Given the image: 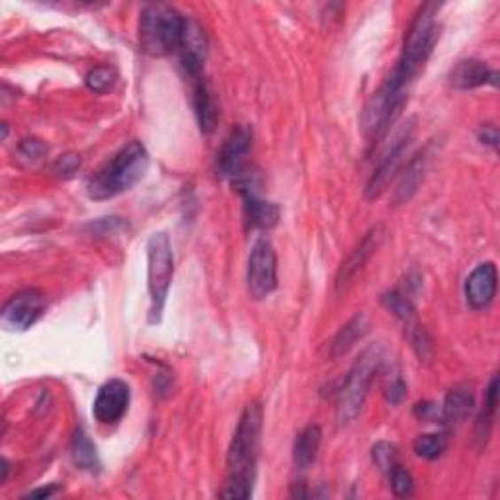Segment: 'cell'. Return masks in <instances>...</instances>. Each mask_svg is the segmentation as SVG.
<instances>
[{"label": "cell", "mask_w": 500, "mask_h": 500, "mask_svg": "<svg viewBox=\"0 0 500 500\" xmlns=\"http://www.w3.org/2000/svg\"><path fill=\"white\" fill-rule=\"evenodd\" d=\"M438 8V4L432 3L425 4L417 14L415 22L410 24L405 47H402L395 69L379 86V90L371 96L363 110L362 128L365 137L379 139L381 136H386L389 123L395 121L402 104L407 100L405 90L409 89V84L426 66V61L440 40V26L436 22Z\"/></svg>", "instance_id": "1"}, {"label": "cell", "mask_w": 500, "mask_h": 500, "mask_svg": "<svg viewBox=\"0 0 500 500\" xmlns=\"http://www.w3.org/2000/svg\"><path fill=\"white\" fill-rule=\"evenodd\" d=\"M262 434V409L258 402L248 405L238 418L237 430L227 451V479L221 496L250 498L256 480L258 448Z\"/></svg>", "instance_id": "2"}, {"label": "cell", "mask_w": 500, "mask_h": 500, "mask_svg": "<svg viewBox=\"0 0 500 500\" xmlns=\"http://www.w3.org/2000/svg\"><path fill=\"white\" fill-rule=\"evenodd\" d=\"M149 168V152L141 141L121 147L105 165L90 176L86 190L92 199H110L131 190Z\"/></svg>", "instance_id": "3"}, {"label": "cell", "mask_w": 500, "mask_h": 500, "mask_svg": "<svg viewBox=\"0 0 500 500\" xmlns=\"http://www.w3.org/2000/svg\"><path fill=\"white\" fill-rule=\"evenodd\" d=\"M186 18L165 3L147 4L139 18L141 50L152 57H165L180 50Z\"/></svg>", "instance_id": "4"}, {"label": "cell", "mask_w": 500, "mask_h": 500, "mask_svg": "<svg viewBox=\"0 0 500 500\" xmlns=\"http://www.w3.org/2000/svg\"><path fill=\"white\" fill-rule=\"evenodd\" d=\"M381 360L383 355L379 346H370L368 350L362 352L358 362L352 365L350 373L344 378L342 387L339 389V402H336V420L340 426H348L360 415Z\"/></svg>", "instance_id": "5"}, {"label": "cell", "mask_w": 500, "mask_h": 500, "mask_svg": "<svg viewBox=\"0 0 500 500\" xmlns=\"http://www.w3.org/2000/svg\"><path fill=\"white\" fill-rule=\"evenodd\" d=\"M147 274H149V295L151 311L149 323L157 324L165 311L168 290L175 276V253L167 233L151 235L147 243Z\"/></svg>", "instance_id": "6"}, {"label": "cell", "mask_w": 500, "mask_h": 500, "mask_svg": "<svg viewBox=\"0 0 500 500\" xmlns=\"http://www.w3.org/2000/svg\"><path fill=\"white\" fill-rule=\"evenodd\" d=\"M248 292L254 300H264L277 287V256L270 240H256L248 256L246 268Z\"/></svg>", "instance_id": "7"}, {"label": "cell", "mask_w": 500, "mask_h": 500, "mask_svg": "<svg viewBox=\"0 0 500 500\" xmlns=\"http://www.w3.org/2000/svg\"><path fill=\"white\" fill-rule=\"evenodd\" d=\"M412 133H415V128H412V121L402 128L399 136L393 141V145L387 149L386 155L381 157L378 168L371 175L368 186H365V198L368 199H378L383 191L387 190L389 182L393 180V176L397 175L401 168V162L405 159L407 151L412 143Z\"/></svg>", "instance_id": "8"}, {"label": "cell", "mask_w": 500, "mask_h": 500, "mask_svg": "<svg viewBox=\"0 0 500 500\" xmlns=\"http://www.w3.org/2000/svg\"><path fill=\"white\" fill-rule=\"evenodd\" d=\"M45 297L40 290H24L11 297L3 309V326L6 331L24 332L42 319Z\"/></svg>", "instance_id": "9"}, {"label": "cell", "mask_w": 500, "mask_h": 500, "mask_svg": "<svg viewBox=\"0 0 500 500\" xmlns=\"http://www.w3.org/2000/svg\"><path fill=\"white\" fill-rule=\"evenodd\" d=\"M131 401L129 386L121 379H110L98 389V395L94 399L92 415L100 425H115L128 415Z\"/></svg>", "instance_id": "10"}, {"label": "cell", "mask_w": 500, "mask_h": 500, "mask_svg": "<svg viewBox=\"0 0 500 500\" xmlns=\"http://www.w3.org/2000/svg\"><path fill=\"white\" fill-rule=\"evenodd\" d=\"M250 147H253V129L246 125H238L229 133L223 147H221L217 159L219 175L233 180L243 175Z\"/></svg>", "instance_id": "11"}, {"label": "cell", "mask_w": 500, "mask_h": 500, "mask_svg": "<svg viewBox=\"0 0 500 500\" xmlns=\"http://www.w3.org/2000/svg\"><path fill=\"white\" fill-rule=\"evenodd\" d=\"M498 287V272L493 262L479 264L473 272L469 274L465 282V297L471 309L480 311L495 301Z\"/></svg>", "instance_id": "12"}, {"label": "cell", "mask_w": 500, "mask_h": 500, "mask_svg": "<svg viewBox=\"0 0 500 500\" xmlns=\"http://www.w3.org/2000/svg\"><path fill=\"white\" fill-rule=\"evenodd\" d=\"M383 240V225L371 227L365 237L360 240V245L352 250V254L342 262L339 274H336V287L342 290L344 285H348L352 277L358 274L363 264L370 261V256L378 250Z\"/></svg>", "instance_id": "13"}, {"label": "cell", "mask_w": 500, "mask_h": 500, "mask_svg": "<svg viewBox=\"0 0 500 500\" xmlns=\"http://www.w3.org/2000/svg\"><path fill=\"white\" fill-rule=\"evenodd\" d=\"M178 51L186 73L194 76V81L199 79V73L204 69V61L207 57V37L198 22L186 20L184 35H182Z\"/></svg>", "instance_id": "14"}, {"label": "cell", "mask_w": 500, "mask_h": 500, "mask_svg": "<svg viewBox=\"0 0 500 500\" xmlns=\"http://www.w3.org/2000/svg\"><path fill=\"white\" fill-rule=\"evenodd\" d=\"M496 73L490 71L483 61L467 59L457 63L449 73V82L457 90L479 89L483 84H496Z\"/></svg>", "instance_id": "15"}, {"label": "cell", "mask_w": 500, "mask_h": 500, "mask_svg": "<svg viewBox=\"0 0 500 500\" xmlns=\"http://www.w3.org/2000/svg\"><path fill=\"white\" fill-rule=\"evenodd\" d=\"M240 196L245 199V219L250 229L268 230L277 225V221H280V209H277V206L270 204V201H264L258 196V191H246V194Z\"/></svg>", "instance_id": "16"}, {"label": "cell", "mask_w": 500, "mask_h": 500, "mask_svg": "<svg viewBox=\"0 0 500 500\" xmlns=\"http://www.w3.org/2000/svg\"><path fill=\"white\" fill-rule=\"evenodd\" d=\"M475 407V395L469 386H457L449 389V393L441 405V422L444 425H459L464 422Z\"/></svg>", "instance_id": "17"}, {"label": "cell", "mask_w": 500, "mask_h": 500, "mask_svg": "<svg viewBox=\"0 0 500 500\" xmlns=\"http://www.w3.org/2000/svg\"><path fill=\"white\" fill-rule=\"evenodd\" d=\"M194 110H196V118L199 123V129L204 133H211L215 129L217 125V104L214 94H211L209 84L201 79H196L194 84Z\"/></svg>", "instance_id": "18"}, {"label": "cell", "mask_w": 500, "mask_h": 500, "mask_svg": "<svg viewBox=\"0 0 500 500\" xmlns=\"http://www.w3.org/2000/svg\"><path fill=\"white\" fill-rule=\"evenodd\" d=\"M323 441V432L316 425L307 426L300 436L295 438L293 444V464L300 471L309 469L311 464L315 461L316 454H319Z\"/></svg>", "instance_id": "19"}, {"label": "cell", "mask_w": 500, "mask_h": 500, "mask_svg": "<svg viewBox=\"0 0 500 500\" xmlns=\"http://www.w3.org/2000/svg\"><path fill=\"white\" fill-rule=\"evenodd\" d=\"M368 326H370L368 319H365V315H362V313H358L354 316V319L346 323L342 329L339 331V334L334 336V340L331 344L332 358H340V355L348 354L354 348V344L358 342L360 339H363V334L368 332Z\"/></svg>", "instance_id": "20"}, {"label": "cell", "mask_w": 500, "mask_h": 500, "mask_svg": "<svg viewBox=\"0 0 500 500\" xmlns=\"http://www.w3.org/2000/svg\"><path fill=\"white\" fill-rule=\"evenodd\" d=\"M71 457L74 461V465L89 471V473H96L100 469V459H98V451H96V446L92 444V440L89 438V434L82 428H76L73 434V441H71Z\"/></svg>", "instance_id": "21"}, {"label": "cell", "mask_w": 500, "mask_h": 500, "mask_svg": "<svg viewBox=\"0 0 500 500\" xmlns=\"http://www.w3.org/2000/svg\"><path fill=\"white\" fill-rule=\"evenodd\" d=\"M422 176H425V155H417L409 162L405 172H402L401 182L395 190V204H402V201L410 199V196L417 191Z\"/></svg>", "instance_id": "22"}, {"label": "cell", "mask_w": 500, "mask_h": 500, "mask_svg": "<svg viewBox=\"0 0 500 500\" xmlns=\"http://www.w3.org/2000/svg\"><path fill=\"white\" fill-rule=\"evenodd\" d=\"M496 405H498V375H495V378L490 379L483 410H480V415L477 418V438L480 441H487L490 436V430H493V422L496 415Z\"/></svg>", "instance_id": "23"}, {"label": "cell", "mask_w": 500, "mask_h": 500, "mask_svg": "<svg viewBox=\"0 0 500 500\" xmlns=\"http://www.w3.org/2000/svg\"><path fill=\"white\" fill-rule=\"evenodd\" d=\"M448 448V438L444 434H422L415 440L412 449L422 459H438Z\"/></svg>", "instance_id": "24"}, {"label": "cell", "mask_w": 500, "mask_h": 500, "mask_svg": "<svg viewBox=\"0 0 500 500\" xmlns=\"http://www.w3.org/2000/svg\"><path fill=\"white\" fill-rule=\"evenodd\" d=\"M381 301L393 315L397 316V319H401L405 324L415 323V307H412V303L409 301V297H405L401 292L397 290L387 292L381 297Z\"/></svg>", "instance_id": "25"}, {"label": "cell", "mask_w": 500, "mask_h": 500, "mask_svg": "<svg viewBox=\"0 0 500 500\" xmlns=\"http://www.w3.org/2000/svg\"><path fill=\"white\" fill-rule=\"evenodd\" d=\"M115 79H118V73H115L112 66L100 65L94 66V69L86 74L84 82L89 86V90H92L94 94H105L113 89Z\"/></svg>", "instance_id": "26"}, {"label": "cell", "mask_w": 500, "mask_h": 500, "mask_svg": "<svg viewBox=\"0 0 500 500\" xmlns=\"http://www.w3.org/2000/svg\"><path fill=\"white\" fill-rule=\"evenodd\" d=\"M387 475H389V480H391L393 493H395L397 496L405 498V496L412 495V490H415V483H412V477H410L409 471L402 467L401 464L393 465L387 471Z\"/></svg>", "instance_id": "27"}, {"label": "cell", "mask_w": 500, "mask_h": 500, "mask_svg": "<svg viewBox=\"0 0 500 500\" xmlns=\"http://www.w3.org/2000/svg\"><path fill=\"white\" fill-rule=\"evenodd\" d=\"M371 459L383 473H387V471L397 464V448L389 444V441H379V444H375L371 449Z\"/></svg>", "instance_id": "28"}, {"label": "cell", "mask_w": 500, "mask_h": 500, "mask_svg": "<svg viewBox=\"0 0 500 500\" xmlns=\"http://www.w3.org/2000/svg\"><path fill=\"white\" fill-rule=\"evenodd\" d=\"M82 165V159L81 155H76V152H66V155H61L53 162V175L59 176V178H71L74 176V172H79Z\"/></svg>", "instance_id": "29"}, {"label": "cell", "mask_w": 500, "mask_h": 500, "mask_svg": "<svg viewBox=\"0 0 500 500\" xmlns=\"http://www.w3.org/2000/svg\"><path fill=\"white\" fill-rule=\"evenodd\" d=\"M18 151H20L22 157L37 160V159H42L50 149H47V145L42 139L32 137V139H24L20 145H18Z\"/></svg>", "instance_id": "30"}, {"label": "cell", "mask_w": 500, "mask_h": 500, "mask_svg": "<svg viewBox=\"0 0 500 500\" xmlns=\"http://www.w3.org/2000/svg\"><path fill=\"white\" fill-rule=\"evenodd\" d=\"M94 229L96 235H108V233H115V230L123 227V221L120 217H105L96 221V223L90 225Z\"/></svg>", "instance_id": "31"}, {"label": "cell", "mask_w": 500, "mask_h": 500, "mask_svg": "<svg viewBox=\"0 0 500 500\" xmlns=\"http://www.w3.org/2000/svg\"><path fill=\"white\" fill-rule=\"evenodd\" d=\"M386 395H387V401L391 402V405H399V402L405 399V395H407V387H405V383H402V379L391 381V386L387 387Z\"/></svg>", "instance_id": "32"}, {"label": "cell", "mask_w": 500, "mask_h": 500, "mask_svg": "<svg viewBox=\"0 0 500 500\" xmlns=\"http://www.w3.org/2000/svg\"><path fill=\"white\" fill-rule=\"evenodd\" d=\"M479 139L483 141V143H487V145H490V147H496L498 131H496L495 125H485V128L480 129V133H479Z\"/></svg>", "instance_id": "33"}, {"label": "cell", "mask_w": 500, "mask_h": 500, "mask_svg": "<svg viewBox=\"0 0 500 500\" xmlns=\"http://www.w3.org/2000/svg\"><path fill=\"white\" fill-rule=\"evenodd\" d=\"M438 412V409L432 405V402H418V405L415 407V415L422 420H430L432 417H434Z\"/></svg>", "instance_id": "34"}, {"label": "cell", "mask_w": 500, "mask_h": 500, "mask_svg": "<svg viewBox=\"0 0 500 500\" xmlns=\"http://www.w3.org/2000/svg\"><path fill=\"white\" fill-rule=\"evenodd\" d=\"M57 490H59V487L57 485H45L42 488H35V490H30V493L26 495V498H51Z\"/></svg>", "instance_id": "35"}]
</instances>
